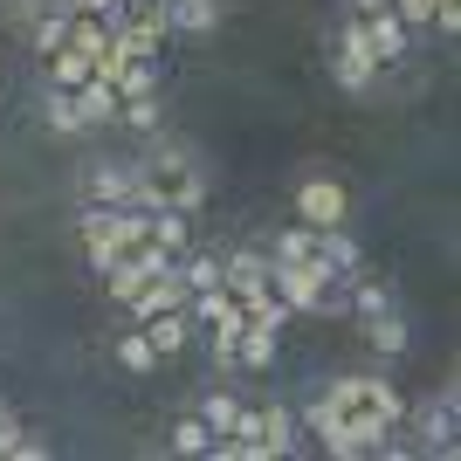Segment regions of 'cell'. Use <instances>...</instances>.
Instances as JSON below:
<instances>
[{
    "label": "cell",
    "instance_id": "cell-19",
    "mask_svg": "<svg viewBox=\"0 0 461 461\" xmlns=\"http://www.w3.org/2000/svg\"><path fill=\"white\" fill-rule=\"evenodd\" d=\"M41 124H49L56 138H83V131H90V124H83V111H77V96H69V90H49V104H41Z\"/></svg>",
    "mask_w": 461,
    "mask_h": 461
},
{
    "label": "cell",
    "instance_id": "cell-10",
    "mask_svg": "<svg viewBox=\"0 0 461 461\" xmlns=\"http://www.w3.org/2000/svg\"><path fill=\"white\" fill-rule=\"evenodd\" d=\"M69 96H77V111H83V124H90V131H96V124H117V111H124V96H117V83H111V77L77 83Z\"/></svg>",
    "mask_w": 461,
    "mask_h": 461
},
{
    "label": "cell",
    "instance_id": "cell-29",
    "mask_svg": "<svg viewBox=\"0 0 461 461\" xmlns=\"http://www.w3.org/2000/svg\"><path fill=\"white\" fill-rule=\"evenodd\" d=\"M14 441H21V420H14V406H0V461H7Z\"/></svg>",
    "mask_w": 461,
    "mask_h": 461
},
{
    "label": "cell",
    "instance_id": "cell-28",
    "mask_svg": "<svg viewBox=\"0 0 461 461\" xmlns=\"http://www.w3.org/2000/svg\"><path fill=\"white\" fill-rule=\"evenodd\" d=\"M7 461H49V441H35V434H21V441L7 447Z\"/></svg>",
    "mask_w": 461,
    "mask_h": 461
},
{
    "label": "cell",
    "instance_id": "cell-9",
    "mask_svg": "<svg viewBox=\"0 0 461 461\" xmlns=\"http://www.w3.org/2000/svg\"><path fill=\"white\" fill-rule=\"evenodd\" d=\"M138 330L152 338L158 358H173V351H186V345H193V330H200V324H193V310H158V317H145Z\"/></svg>",
    "mask_w": 461,
    "mask_h": 461
},
{
    "label": "cell",
    "instance_id": "cell-8",
    "mask_svg": "<svg viewBox=\"0 0 461 461\" xmlns=\"http://www.w3.org/2000/svg\"><path fill=\"white\" fill-rule=\"evenodd\" d=\"M406 35H413V28H406L393 7H372V14H366V41H372V62H379V69L406 56Z\"/></svg>",
    "mask_w": 461,
    "mask_h": 461
},
{
    "label": "cell",
    "instance_id": "cell-20",
    "mask_svg": "<svg viewBox=\"0 0 461 461\" xmlns=\"http://www.w3.org/2000/svg\"><path fill=\"white\" fill-rule=\"evenodd\" d=\"M96 77V62L83 56V49H56L49 56V90H77V83H90Z\"/></svg>",
    "mask_w": 461,
    "mask_h": 461
},
{
    "label": "cell",
    "instance_id": "cell-14",
    "mask_svg": "<svg viewBox=\"0 0 461 461\" xmlns=\"http://www.w3.org/2000/svg\"><path fill=\"white\" fill-rule=\"evenodd\" d=\"M276 455H296V413L289 406H262V461H276Z\"/></svg>",
    "mask_w": 461,
    "mask_h": 461
},
{
    "label": "cell",
    "instance_id": "cell-31",
    "mask_svg": "<svg viewBox=\"0 0 461 461\" xmlns=\"http://www.w3.org/2000/svg\"><path fill=\"white\" fill-rule=\"evenodd\" d=\"M56 7H77V0H56Z\"/></svg>",
    "mask_w": 461,
    "mask_h": 461
},
{
    "label": "cell",
    "instance_id": "cell-1",
    "mask_svg": "<svg viewBox=\"0 0 461 461\" xmlns=\"http://www.w3.org/2000/svg\"><path fill=\"white\" fill-rule=\"evenodd\" d=\"M138 207L158 213V207H207V173H200V158H193V145H158L145 166H138Z\"/></svg>",
    "mask_w": 461,
    "mask_h": 461
},
{
    "label": "cell",
    "instance_id": "cell-7",
    "mask_svg": "<svg viewBox=\"0 0 461 461\" xmlns=\"http://www.w3.org/2000/svg\"><path fill=\"white\" fill-rule=\"evenodd\" d=\"M221 289H234V296L269 289V255H262V249H234V255H221Z\"/></svg>",
    "mask_w": 461,
    "mask_h": 461
},
{
    "label": "cell",
    "instance_id": "cell-26",
    "mask_svg": "<svg viewBox=\"0 0 461 461\" xmlns=\"http://www.w3.org/2000/svg\"><path fill=\"white\" fill-rule=\"evenodd\" d=\"M152 241L179 262V255H186V213H179V207H158L152 213Z\"/></svg>",
    "mask_w": 461,
    "mask_h": 461
},
{
    "label": "cell",
    "instance_id": "cell-13",
    "mask_svg": "<svg viewBox=\"0 0 461 461\" xmlns=\"http://www.w3.org/2000/svg\"><path fill=\"white\" fill-rule=\"evenodd\" d=\"M69 21H77V7H56V0H49V7H41V14L28 21V35H35L41 62L56 56V49H69Z\"/></svg>",
    "mask_w": 461,
    "mask_h": 461
},
{
    "label": "cell",
    "instance_id": "cell-18",
    "mask_svg": "<svg viewBox=\"0 0 461 461\" xmlns=\"http://www.w3.org/2000/svg\"><path fill=\"white\" fill-rule=\"evenodd\" d=\"M317 262H324V269L338 276V283H345L351 269H366V255H358V241H351L345 228H324V255H317Z\"/></svg>",
    "mask_w": 461,
    "mask_h": 461
},
{
    "label": "cell",
    "instance_id": "cell-24",
    "mask_svg": "<svg viewBox=\"0 0 461 461\" xmlns=\"http://www.w3.org/2000/svg\"><path fill=\"white\" fill-rule=\"evenodd\" d=\"M117 124H131V131H158V124H166V104H158V90H145V96H124Z\"/></svg>",
    "mask_w": 461,
    "mask_h": 461
},
{
    "label": "cell",
    "instance_id": "cell-22",
    "mask_svg": "<svg viewBox=\"0 0 461 461\" xmlns=\"http://www.w3.org/2000/svg\"><path fill=\"white\" fill-rule=\"evenodd\" d=\"M179 283L186 289H221V255L213 249H186L179 255Z\"/></svg>",
    "mask_w": 461,
    "mask_h": 461
},
{
    "label": "cell",
    "instance_id": "cell-17",
    "mask_svg": "<svg viewBox=\"0 0 461 461\" xmlns=\"http://www.w3.org/2000/svg\"><path fill=\"white\" fill-rule=\"evenodd\" d=\"M166 14H173V35H207L221 21V0H166Z\"/></svg>",
    "mask_w": 461,
    "mask_h": 461
},
{
    "label": "cell",
    "instance_id": "cell-15",
    "mask_svg": "<svg viewBox=\"0 0 461 461\" xmlns=\"http://www.w3.org/2000/svg\"><path fill=\"white\" fill-rule=\"evenodd\" d=\"M366 338H372V351H379V358H400V351L413 345V330H406L400 310H379V317H366Z\"/></svg>",
    "mask_w": 461,
    "mask_h": 461
},
{
    "label": "cell",
    "instance_id": "cell-2",
    "mask_svg": "<svg viewBox=\"0 0 461 461\" xmlns=\"http://www.w3.org/2000/svg\"><path fill=\"white\" fill-rule=\"evenodd\" d=\"M324 400L338 406V420H345V427H385V434H393L400 413H406V400L385 379H351V372L324 385Z\"/></svg>",
    "mask_w": 461,
    "mask_h": 461
},
{
    "label": "cell",
    "instance_id": "cell-16",
    "mask_svg": "<svg viewBox=\"0 0 461 461\" xmlns=\"http://www.w3.org/2000/svg\"><path fill=\"white\" fill-rule=\"evenodd\" d=\"M345 283H351V310H358V317H379V310H393V283H385V276L351 269Z\"/></svg>",
    "mask_w": 461,
    "mask_h": 461
},
{
    "label": "cell",
    "instance_id": "cell-6",
    "mask_svg": "<svg viewBox=\"0 0 461 461\" xmlns=\"http://www.w3.org/2000/svg\"><path fill=\"white\" fill-rule=\"evenodd\" d=\"M413 427H420V455H455V385H447L441 400H420L413 406Z\"/></svg>",
    "mask_w": 461,
    "mask_h": 461
},
{
    "label": "cell",
    "instance_id": "cell-12",
    "mask_svg": "<svg viewBox=\"0 0 461 461\" xmlns=\"http://www.w3.org/2000/svg\"><path fill=\"white\" fill-rule=\"evenodd\" d=\"M330 77H338V90H366V83L379 77V62H372L366 41H338V56H330Z\"/></svg>",
    "mask_w": 461,
    "mask_h": 461
},
{
    "label": "cell",
    "instance_id": "cell-3",
    "mask_svg": "<svg viewBox=\"0 0 461 461\" xmlns=\"http://www.w3.org/2000/svg\"><path fill=\"white\" fill-rule=\"evenodd\" d=\"M269 289L289 303V317L296 310H330V276L317 262H276L269 255Z\"/></svg>",
    "mask_w": 461,
    "mask_h": 461
},
{
    "label": "cell",
    "instance_id": "cell-11",
    "mask_svg": "<svg viewBox=\"0 0 461 461\" xmlns=\"http://www.w3.org/2000/svg\"><path fill=\"white\" fill-rule=\"evenodd\" d=\"M276 345H283V330H276V324H241V338H234V366H241V372H269Z\"/></svg>",
    "mask_w": 461,
    "mask_h": 461
},
{
    "label": "cell",
    "instance_id": "cell-25",
    "mask_svg": "<svg viewBox=\"0 0 461 461\" xmlns=\"http://www.w3.org/2000/svg\"><path fill=\"white\" fill-rule=\"evenodd\" d=\"M193 413L207 420V434H228V427H234V413H241V400H234V393H221V385H213V393H200V406H193Z\"/></svg>",
    "mask_w": 461,
    "mask_h": 461
},
{
    "label": "cell",
    "instance_id": "cell-4",
    "mask_svg": "<svg viewBox=\"0 0 461 461\" xmlns=\"http://www.w3.org/2000/svg\"><path fill=\"white\" fill-rule=\"evenodd\" d=\"M296 221H303V228H345L351 221V193L338 186V179H303V186H296Z\"/></svg>",
    "mask_w": 461,
    "mask_h": 461
},
{
    "label": "cell",
    "instance_id": "cell-5",
    "mask_svg": "<svg viewBox=\"0 0 461 461\" xmlns=\"http://www.w3.org/2000/svg\"><path fill=\"white\" fill-rule=\"evenodd\" d=\"M83 200L90 207H138V166H90L83 173Z\"/></svg>",
    "mask_w": 461,
    "mask_h": 461
},
{
    "label": "cell",
    "instance_id": "cell-23",
    "mask_svg": "<svg viewBox=\"0 0 461 461\" xmlns=\"http://www.w3.org/2000/svg\"><path fill=\"white\" fill-rule=\"evenodd\" d=\"M166 447H173V455H207L213 447V434H207V420H200V413H186V420H173V434H166Z\"/></svg>",
    "mask_w": 461,
    "mask_h": 461
},
{
    "label": "cell",
    "instance_id": "cell-27",
    "mask_svg": "<svg viewBox=\"0 0 461 461\" xmlns=\"http://www.w3.org/2000/svg\"><path fill=\"white\" fill-rule=\"evenodd\" d=\"M145 90H158V69H152V56L124 62V77H117V96H145Z\"/></svg>",
    "mask_w": 461,
    "mask_h": 461
},
{
    "label": "cell",
    "instance_id": "cell-21",
    "mask_svg": "<svg viewBox=\"0 0 461 461\" xmlns=\"http://www.w3.org/2000/svg\"><path fill=\"white\" fill-rule=\"evenodd\" d=\"M117 366L131 372V379H152V372H158L152 338H145V330H124V338H117Z\"/></svg>",
    "mask_w": 461,
    "mask_h": 461
},
{
    "label": "cell",
    "instance_id": "cell-30",
    "mask_svg": "<svg viewBox=\"0 0 461 461\" xmlns=\"http://www.w3.org/2000/svg\"><path fill=\"white\" fill-rule=\"evenodd\" d=\"M124 0H77V14H117Z\"/></svg>",
    "mask_w": 461,
    "mask_h": 461
}]
</instances>
